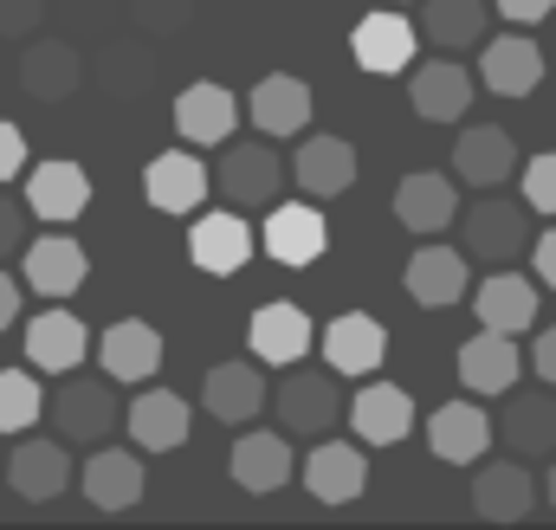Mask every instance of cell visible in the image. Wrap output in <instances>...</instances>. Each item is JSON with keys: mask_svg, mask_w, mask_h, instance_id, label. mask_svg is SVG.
Segmentation results:
<instances>
[{"mask_svg": "<svg viewBox=\"0 0 556 530\" xmlns=\"http://www.w3.org/2000/svg\"><path fill=\"white\" fill-rule=\"evenodd\" d=\"M459 240H466V260L505 265L531 247V201H511L498 188H479V201L459 214Z\"/></svg>", "mask_w": 556, "mask_h": 530, "instance_id": "cell-1", "label": "cell"}, {"mask_svg": "<svg viewBox=\"0 0 556 530\" xmlns=\"http://www.w3.org/2000/svg\"><path fill=\"white\" fill-rule=\"evenodd\" d=\"M285 162H278L273 142H240L227 136L220 142V162H214V188L227 194V207H273L278 188H285Z\"/></svg>", "mask_w": 556, "mask_h": 530, "instance_id": "cell-2", "label": "cell"}, {"mask_svg": "<svg viewBox=\"0 0 556 530\" xmlns=\"http://www.w3.org/2000/svg\"><path fill=\"white\" fill-rule=\"evenodd\" d=\"M52 427L65 446H104L117 427H124V407H117V389L111 376H72L59 395H52Z\"/></svg>", "mask_w": 556, "mask_h": 530, "instance_id": "cell-3", "label": "cell"}, {"mask_svg": "<svg viewBox=\"0 0 556 530\" xmlns=\"http://www.w3.org/2000/svg\"><path fill=\"white\" fill-rule=\"evenodd\" d=\"M207 188H214V168L201 155H188V149L149 155V168H142V201L162 207V214H201Z\"/></svg>", "mask_w": 556, "mask_h": 530, "instance_id": "cell-4", "label": "cell"}, {"mask_svg": "<svg viewBox=\"0 0 556 530\" xmlns=\"http://www.w3.org/2000/svg\"><path fill=\"white\" fill-rule=\"evenodd\" d=\"M247 350H253V363H266V369H291V363H304L311 356V317H304V304H260L253 317H247Z\"/></svg>", "mask_w": 556, "mask_h": 530, "instance_id": "cell-5", "label": "cell"}, {"mask_svg": "<svg viewBox=\"0 0 556 530\" xmlns=\"http://www.w3.org/2000/svg\"><path fill=\"white\" fill-rule=\"evenodd\" d=\"M415 46H420V26L408 20V13H363V20H356V33H350L356 65H363V72H376V78L408 72V65H415Z\"/></svg>", "mask_w": 556, "mask_h": 530, "instance_id": "cell-6", "label": "cell"}, {"mask_svg": "<svg viewBox=\"0 0 556 530\" xmlns=\"http://www.w3.org/2000/svg\"><path fill=\"white\" fill-rule=\"evenodd\" d=\"M278 427H291V433H304V440H324L337 420H343V395H337V382L330 376H317V369H304V376H285L278 382Z\"/></svg>", "mask_w": 556, "mask_h": 530, "instance_id": "cell-7", "label": "cell"}, {"mask_svg": "<svg viewBox=\"0 0 556 530\" xmlns=\"http://www.w3.org/2000/svg\"><path fill=\"white\" fill-rule=\"evenodd\" d=\"M389 356V330L369 317V311H343L324 324V363L330 376H376Z\"/></svg>", "mask_w": 556, "mask_h": 530, "instance_id": "cell-8", "label": "cell"}, {"mask_svg": "<svg viewBox=\"0 0 556 530\" xmlns=\"http://www.w3.org/2000/svg\"><path fill=\"white\" fill-rule=\"evenodd\" d=\"M188 260L201 265L207 278H233L240 265L253 260V227L240 220V207L201 214V220L188 227Z\"/></svg>", "mask_w": 556, "mask_h": 530, "instance_id": "cell-9", "label": "cell"}, {"mask_svg": "<svg viewBox=\"0 0 556 530\" xmlns=\"http://www.w3.org/2000/svg\"><path fill=\"white\" fill-rule=\"evenodd\" d=\"M98 363H104V376H111V382L142 389V382L162 369V330H155V324H142V317L111 324V330L98 337Z\"/></svg>", "mask_w": 556, "mask_h": 530, "instance_id": "cell-10", "label": "cell"}, {"mask_svg": "<svg viewBox=\"0 0 556 530\" xmlns=\"http://www.w3.org/2000/svg\"><path fill=\"white\" fill-rule=\"evenodd\" d=\"M492 433H498V420H485L479 401H446V407H433V420H427V446H433V459H446V466L485 459Z\"/></svg>", "mask_w": 556, "mask_h": 530, "instance_id": "cell-11", "label": "cell"}, {"mask_svg": "<svg viewBox=\"0 0 556 530\" xmlns=\"http://www.w3.org/2000/svg\"><path fill=\"white\" fill-rule=\"evenodd\" d=\"M72 479H78V472H72L65 440H20L13 459H7V485H13L26 505H52Z\"/></svg>", "mask_w": 556, "mask_h": 530, "instance_id": "cell-12", "label": "cell"}, {"mask_svg": "<svg viewBox=\"0 0 556 530\" xmlns=\"http://www.w3.org/2000/svg\"><path fill=\"white\" fill-rule=\"evenodd\" d=\"M304 485H311L317 505H350V499H363V485H369L363 446H356V440H317L311 459H304Z\"/></svg>", "mask_w": 556, "mask_h": 530, "instance_id": "cell-13", "label": "cell"}, {"mask_svg": "<svg viewBox=\"0 0 556 530\" xmlns=\"http://www.w3.org/2000/svg\"><path fill=\"white\" fill-rule=\"evenodd\" d=\"M20 272H26V291H39L46 304L72 298L85 285V247L72 234H46L33 247H20Z\"/></svg>", "mask_w": 556, "mask_h": 530, "instance_id": "cell-14", "label": "cell"}, {"mask_svg": "<svg viewBox=\"0 0 556 530\" xmlns=\"http://www.w3.org/2000/svg\"><path fill=\"white\" fill-rule=\"evenodd\" d=\"M78 85H85V59H78V46H65V39H33V46L20 52V91H26V98H39V104H65Z\"/></svg>", "mask_w": 556, "mask_h": 530, "instance_id": "cell-15", "label": "cell"}, {"mask_svg": "<svg viewBox=\"0 0 556 530\" xmlns=\"http://www.w3.org/2000/svg\"><path fill=\"white\" fill-rule=\"evenodd\" d=\"M518 369H525V356H518L511 330H479V337L459 343V382L472 395H511Z\"/></svg>", "mask_w": 556, "mask_h": 530, "instance_id": "cell-16", "label": "cell"}, {"mask_svg": "<svg viewBox=\"0 0 556 530\" xmlns=\"http://www.w3.org/2000/svg\"><path fill=\"white\" fill-rule=\"evenodd\" d=\"M240 130V98L227 85H188L175 98V136L194 142V149H214Z\"/></svg>", "mask_w": 556, "mask_h": 530, "instance_id": "cell-17", "label": "cell"}, {"mask_svg": "<svg viewBox=\"0 0 556 530\" xmlns=\"http://www.w3.org/2000/svg\"><path fill=\"white\" fill-rule=\"evenodd\" d=\"M85 201H91V175L78 162H39V168H26V207H33V220L65 227V220L85 214Z\"/></svg>", "mask_w": 556, "mask_h": 530, "instance_id": "cell-18", "label": "cell"}, {"mask_svg": "<svg viewBox=\"0 0 556 530\" xmlns=\"http://www.w3.org/2000/svg\"><path fill=\"white\" fill-rule=\"evenodd\" d=\"M78 485H85V499H91L98 512H130L149 479H142V459L130 453V446H91Z\"/></svg>", "mask_w": 556, "mask_h": 530, "instance_id": "cell-19", "label": "cell"}, {"mask_svg": "<svg viewBox=\"0 0 556 530\" xmlns=\"http://www.w3.org/2000/svg\"><path fill=\"white\" fill-rule=\"evenodd\" d=\"M453 168H459L466 188H505L511 168H525V162H518V142L498 130V124H472V130H459V142H453Z\"/></svg>", "mask_w": 556, "mask_h": 530, "instance_id": "cell-20", "label": "cell"}, {"mask_svg": "<svg viewBox=\"0 0 556 530\" xmlns=\"http://www.w3.org/2000/svg\"><path fill=\"white\" fill-rule=\"evenodd\" d=\"M247 117L260 136H298L311 124V85L291 78V72H266L253 91H247Z\"/></svg>", "mask_w": 556, "mask_h": 530, "instance_id": "cell-21", "label": "cell"}, {"mask_svg": "<svg viewBox=\"0 0 556 530\" xmlns=\"http://www.w3.org/2000/svg\"><path fill=\"white\" fill-rule=\"evenodd\" d=\"M479 78H485V91H498V98H531V91L544 85V52H538V39H525V33L485 39Z\"/></svg>", "mask_w": 556, "mask_h": 530, "instance_id": "cell-22", "label": "cell"}, {"mask_svg": "<svg viewBox=\"0 0 556 530\" xmlns=\"http://www.w3.org/2000/svg\"><path fill=\"white\" fill-rule=\"evenodd\" d=\"M85 350H91V330H85V317H72V311H39V317L26 324V363L46 369V376L78 369Z\"/></svg>", "mask_w": 556, "mask_h": 530, "instance_id": "cell-23", "label": "cell"}, {"mask_svg": "<svg viewBox=\"0 0 556 530\" xmlns=\"http://www.w3.org/2000/svg\"><path fill=\"white\" fill-rule=\"evenodd\" d=\"M350 427H356L363 446H395L415 427V401H408V389H395V382H369V389H356V401H350Z\"/></svg>", "mask_w": 556, "mask_h": 530, "instance_id": "cell-24", "label": "cell"}, {"mask_svg": "<svg viewBox=\"0 0 556 530\" xmlns=\"http://www.w3.org/2000/svg\"><path fill=\"white\" fill-rule=\"evenodd\" d=\"M324 247H330V227H324V214L311 207V201H273V220H266V253L278 265H317L324 260Z\"/></svg>", "mask_w": 556, "mask_h": 530, "instance_id": "cell-25", "label": "cell"}, {"mask_svg": "<svg viewBox=\"0 0 556 530\" xmlns=\"http://www.w3.org/2000/svg\"><path fill=\"white\" fill-rule=\"evenodd\" d=\"M466 285H472V272H466V253H459V247L427 240L415 260H408V298H415V304H427V311L459 304V298H466Z\"/></svg>", "mask_w": 556, "mask_h": 530, "instance_id": "cell-26", "label": "cell"}, {"mask_svg": "<svg viewBox=\"0 0 556 530\" xmlns=\"http://www.w3.org/2000/svg\"><path fill=\"white\" fill-rule=\"evenodd\" d=\"M291 175H298V188H304L311 201L350 194V188H356V149H350L343 136H304V149H298Z\"/></svg>", "mask_w": 556, "mask_h": 530, "instance_id": "cell-27", "label": "cell"}, {"mask_svg": "<svg viewBox=\"0 0 556 530\" xmlns=\"http://www.w3.org/2000/svg\"><path fill=\"white\" fill-rule=\"evenodd\" d=\"M408 98H415V117H427V124H459V117H466V104H472V72H466V65H453V59L415 65Z\"/></svg>", "mask_w": 556, "mask_h": 530, "instance_id": "cell-28", "label": "cell"}, {"mask_svg": "<svg viewBox=\"0 0 556 530\" xmlns=\"http://www.w3.org/2000/svg\"><path fill=\"white\" fill-rule=\"evenodd\" d=\"M124 427L142 453H175L188 440V401L175 389H142L130 407H124Z\"/></svg>", "mask_w": 556, "mask_h": 530, "instance_id": "cell-29", "label": "cell"}, {"mask_svg": "<svg viewBox=\"0 0 556 530\" xmlns=\"http://www.w3.org/2000/svg\"><path fill=\"white\" fill-rule=\"evenodd\" d=\"M395 220H402L408 234H420V240L459 227V194H453V181H446V175H408V181L395 188Z\"/></svg>", "mask_w": 556, "mask_h": 530, "instance_id": "cell-30", "label": "cell"}, {"mask_svg": "<svg viewBox=\"0 0 556 530\" xmlns=\"http://www.w3.org/2000/svg\"><path fill=\"white\" fill-rule=\"evenodd\" d=\"M531 505H538V479L518 459H498L472 479V512L492 525H518V518H531Z\"/></svg>", "mask_w": 556, "mask_h": 530, "instance_id": "cell-31", "label": "cell"}, {"mask_svg": "<svg viewBox=\"0 0 556 530\" xmlns=\"http://www.w3.org/2000/svg\"><path fill=\"white\" fill-rule=\"evenodd\" d=\"M472 311H479V324L485 330H531L538 324V285L525 278V272H492L479 291H472Z\"/></svg>", "mask_w": 556, "mask_h": 530, "instance_id": "cell-32", "label": "cell"}, {"mask_svg": "<svg viewBox=\"0 0 556 530\" xmlns=\"http://www.w3.org/2000/svg\"><path fill=\"white\" fill-rule=\"evenodd\" d=\"M227 466H233V485H240V492L266 499V492H278V485L291 479V440H285V433H240Z\"/></svg>", "mask_w": 556, "mask_h": 530, "instance_id": "cell-33", "label": "cell"}, {"mask_svg": "<svg viewBox=\"0 0 556 530\" xmlns=\"http://www.w3.org/2000/svg\"><path fill=\"white\" fill-rule=\"evenodd\" d=\"M201 407L214 414V420H253L260 407H266V376L253 369V363H214L207 369V382H201Z\"/></svg>", "mask_w": 556, "mask_h": 530, "instance_id": "cell-34", "label": "cell"}, {"mask_svg": "<svg viewBox=\"0 0 556 530\" xmlns=\"http://www.w3.org/2000/svg\"><path fill=\"white\" fill-rule=\"evenodd\" d=\"M505 446L518 459H538V453H556V389L544 382V395H511L505 401V420H498Z\"/></svg>", "mask_w": 556, "mask_h": 530, "instance_id": "cell-35", "label": "cell"}, {"mask_svg": "<svg viewBox=\"0 0 556 530\" xmlns=\"http://www.w3.org/2000/svg\"><path fill=\"white\" fill-rule=\"evenodd\" d=\"M485 20H492L485 0H427L420 7V39H433L440 52H466V46L485 39Z\"/></svg>", "mask_w": 556, "mask_h": 530, "instance_id": "cell-36", "label": "cell"}, {"mask_svg": "<svg viewBox=\"0 0 556 530\" xmlns=\"http://www.w3.org/2000/svg\"><path fill=\"white\" fill-rule=\"evenodd\" d=\"M98 85H104L111 98H142V91L155 85L149 46H137V39H111V46L98 52Z\"/></svg>", "mask_w": 556, "mask_h": 530, "instance_id": "cell-37", "label": "cell"}, {"mask_svg": "<svg viewBox=\"0 0 556 530\" xmlns=\"http://www.w3.org/2000/svg\"><path fill=\"white\" fill-rule=\"evenodd\" d=\"M39 407H46V395L26 369H0V433H26L39 420Z\"/></svg>", "mask_w": 556, "mask_h": 530, "instance_id": "cell-38", "label": "cell"}, {"mask_svg": "<svg viewBox=\"0 0 556 530\" xmlns=\"http://www.w3.org/2000/svg\"><path fill=\"white\" fill-rule=\"evenodd\" d=\"M130 20H137L149 39H175V33H188L194 0H130Z\"/></svg>", "mask_w": 556, "mask_h": 530, "instance_id": "cell-39", "label": "cell"}, {"mask_svg": "<svg viewBox=\"0 0 556 530\" xmlns=\"http://www.w3.org/2000/svg\"><path fill=\"white\" fill-rule=\"evenodd\" d=\"M518 175H525V201H531V214H556V149L551 155H531Z\"/></svg>", "mask_w": 556, "mask_h": 530, "instance_id": "cell-40", "label": "cell"}, {"mask_svg": "<svg viewBox=\"0 0 556 530\" xmlns=\"http://www.w3.org/2000/svg\"><path fill=\"white\" fill-rule=\"evenodd\" d=\"M26 220H33L26 194H7V181H0V260L26 247Z\"/></svg>", "mask_w": 556, "mask_h": 530, "instance_id": "cell-41", "label": "cell"}, {"mask_svg": "<svg viewBox=\"0 0 556 530\" xmlns=\"http://www.w3.org/2000/svg\"><path fill=\"white\" fill-rule=\"evenodd\" d=\"M46 20V0H0V39H33Z\"/></svg>", "mask_w": 556, "mask_h": 530, "instance_id": "cell-42", "label": "cell"}, {"mask_svg": "<svg viewBox=\"0 0 556 530\" xmlns=\"http://www.w3.org/2000/svg\"><path fill=\"white\" fill-rule=\"evenodd\" d=\"M492 13H505L511 26H538L556 13V0H492Z\"/></svg>", "mask_w": 556, "mask_h": 530, "instance_id": "cell-43", "label": "cell"}, {"mask_svg": "<svg viewBox=\"0 0 556 530\" xmlns=\"http://www.w3.org/2000/svg\"><path fill=\"white\" fill-rule=\"evenodd\" d=\"M20 168H26V136L13 124H0V181H13Z\"/></svg>", "mask_w": 556, "mask_h": 530, "instance_id": "cell-44", "label": "cell"}, {"mask_svg": "<svg viewBox=\"0 0 556 530\" xmlns=\"http://www.w3.org/2000/svg\"><path fill=\"white\" fill-rule=\"evenodd\" d=\"M531 369L556 389V324H551V330H538V343H531Z\"/></svg>", "mask_w": 556, "mask_h": 530, "instance_id": "cell-45", "label": "cell"}, {"mask_svg": "<svg viewBox=\"0 0 556 530\" xmlns=\"http://www.w3.org/2000/svg\"><path fill=\"white\" fill-rule=\"evenodd\" d=\"M531 260H538V278L556 291V227L551 234H538V253H531Z\"/></svg>", "mask_w": 556, "mask_h": 530, "instance_id": "cell-46", "label": "cell"}, {"mask_svg": "<svg viewBox=\"0 0 556 530\" xmlns=\"http://www.w3.org/2000/svg\"><path fill=\"white\" fill-rule=\"evenodd\" d=\"M7 324H20V278L0 272V330H7Z\"/></svg>", "mask_w": 556, "mask_h": 530, "instance_id": "cell-47", "label": "cell"}, {"mask_svg": "<svg viewBox=\"0 0 556 530\" xmlns=\"http://www.w3.org/2000/svg\"><path fill=\"white\" fill-rule=\"evenodd\" d=\"M544 492H551V505H556V466H551V479H544Z\"/></svg>", "mask_w": 556, "mask_h": 530, "instance_id": "cell-48", "label": "cell"}]
</instances>
